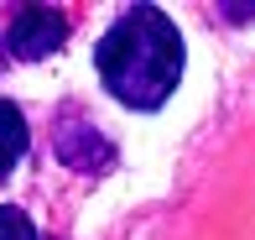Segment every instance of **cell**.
<instances>
[{
	"mask_svg": "<svg viewBox=\"0 0 255 240\" xmlns=\"http://www.w3.org/2000/svg\"><path fill=\"white\" fill-rule=\"evenodd\" d=\"M0 42H5V52L37 63V58H52V52L68 42V21H63V10H52V5H21L16 16H10V31Z\"/></svg>",
	"mask_w": 255,
	"mask_h": 240,
	"instance_id": "2",
	"label": "cell"
},
{
	"mask_svg": "<svg viewBox=\"0 0 255 240\" xmlns=\"http://www.w3.org/2000/svg\"><path fill=\"white\" fill-rule=\"evenodd\" d=\"M0 240H37V230H31V220L21 209L0 204Z\"/></svg>",
	"mask_w": 255,
	"mask_h": 240,
	"instance_id": "4",
	"label": "cell"
},
{
	"mask_svg": "<svg viewBox=\"0 0 255 240\" xmlns=\"http://www.w3.org/2000/svg\"><path fill=\"white\" fill-rule=\"evenodd\" d=\"M94 68L120 105L130 110H161L182 78V37L161 5H130L120 10L110 31L94 47Z\"/></svg>",
	"mask_w": 255,
	"mask_h": 240,
	"instance_id": "1",
	"label": "cell"
},
{
	"mask_svg": "<svg viewBox=\"0 0 255 240\" xmlns=\"http://www.w3.org/2000/svg\"><path fill=\"white\" fill-rule=\"evenodd\" d=\"M229 10V16H235V21H245V16H255V5H224Z\"/></svg>",
	"mask_w": 255,
	"mask_h": 240,
	"instance_id": "5",
	"label": "cell"
},
{
	"mask_svg": "<svg viewBox=\"0 0 255 240\" xmlns=\"http://www.w3.org/2000/svg\"><path fill=\"white\" fill-rule=\"evenodd\" d=\"M31 146V131H26V115H21L10 99H0V178L10 173V167L26 157Z\"/></svg>",
	"mask_w": 255,
	"mask_h": 240,
	"instance_id": "3",
	"label": "cell"
},
{
	"mask_svg": "<svg viewBox=\"0 0 255 240\" xmlns=\"http://www.w3.org/2000/svg\"><path fill=\"white\" fill-rule=\"evenodd\" d=\"M0 68H5V42H0Z\"/></svg>",
	"mask_w": 255,
	"mask_h": 240,
	"instance_id": "6",
	"label": "cell"
}]
</instances>
